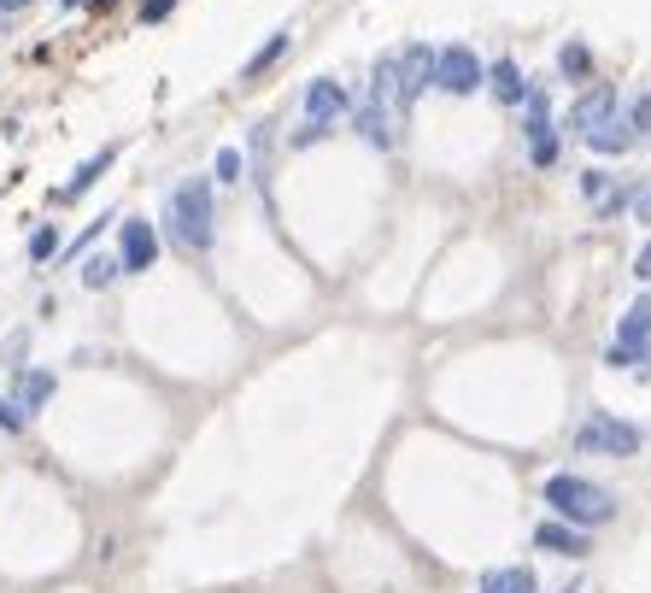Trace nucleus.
<instances>
[{
    "instance_id": "8",
    "label": "nucleus",
    "mask_w": 651,
    "mask_h": 593,
    "mask_svg": "<svg viewBox=\"0 0 651 593\" xmlns=\"http://www.w3.org/2000/svg\"><path fill=\"white\" fill-rule=\"evenodd\" d=\"M435 89L440 94H475L482 89V65L470 47H440L435 54Z\"/></svg>"
},
{
    "instance_id": "2",
    "label": "nucleus",
    "mask_w": 651,
    "mask_h": 593,
    "mask_svg": "<svg viewBox=\"0 0 651 593\" xmlns=\"http://www.w3.org/2000/svg\"><path fill=\"white\" fill-rule=\"evenodd\" d=\"M546 505L563 517V523H575V529H593V523H610L616 517V494L610 488H598L587 477H546Z\"/></svg>"
},
{
    "instance_id": "6",
    "label": "nucleus",
    "mask_w": 651,
    "mask_h": 593,
    "mask_svg": "<svg viewBox=\"0 0 651 593\" xmlns=\"http://www.w3.org/2000/svg\"><path fill=\"white\" fill-rule=\"evenodd\" d=\"M523 130H528V159H535V171H552L558 165V130H552V107H546V89L528 82L523 94Z\"/></svg>"
},
{
    "instance_id": "17",
    "label": "nucleus",
    "mask_w": 651,
    "mask_h": 593,
    "mask_svg": "<svg viewBox=\"0 0 651 593\" xmlns=\"http://www.w3.org/2000/svg\"><path fill=\"white\" fill-rule=\"evenodd\" d=\"M558 65H563V77H570V82H587L593 77V47L587 42H563Z\"/></svg>"
},
{
    "instance_id": "18",
    "label": "nucleus",
    "mask_w": 651,
    "mask_h": 593,
    "mask_svg": "<svg viewBox=\"0 0 651 593\" xmlns=\"http://www.w3.org/2000/svg\"><path fill=\"white\" fill-rule=\"evenodd\" d=\"M106 165H112V147H106V154H94L89 165H77V177H71V182H65V189H59V194H65V200L89 194V189H94V177H100V171H106Z\"/></svg>"
},
{
    "instance_id": "5",
    "label": "nucleus",
    "mask_w": 651,
    "mask_h": 593,
    "mask_svg": "<svg viewBox=\"0 0 651 593\" xmlns=\"http://www.w3.org/2000/svg\"><path fill=\"white\" fill-rule=\"evenodd\" d=\"M640 359H651V294H640L616 324V347L605 353L610 370H640Z\"/></svg>"
},
{
    "instance_id": "25",
    "label": "nucleus",
    "mask_w": 651,
    "mask_h": 593,
    "mask_svg": "<svg viewBox=\"0 0 651 593\" xmlns=\"http://www.w3.org/2000/svg\"><path fill=\"white\" fill-rule=\"evenodd\" d=\"M170 7H177V0H142V24H159Z\"/></svg>"
},
{
    "instance_id": "20",
    "label": "nucleus",
    "mask_w": 651,
    "mask_h": 593,
    "mask_svg": "<svg viewBox=\"0 0 651 593\" xmlns=\"http://www.w3.org/2000/svg\"><path fill=\"white\" fill-rule=\"evenodd\" d=\"M622 118H628L633 142H651V94H633V107H628Z\"/></svg>"
},
{
    "instance_id": "1",
    "label": "nucleus",
    "mask_w": 651,
    "mask_h": 593,
    "mask_svg": "<svg viewBox=\"0 0 651 593\" xmlns=\"http://www.w3.org/2000/svg\"><path fill=\"white\" fill-rule=\"evenodd\" d=\"M170 235L188 253H205L217 242V206H212V182L205 177L177 182V194H170Z\"/></svg>"
},
{
    "instance_id": "3",
    "label": "nucleus",
    "mask_w": 651,
    "mask_h": 593,
    "mask_svg": "<svg viewBox=\"0 0 651 593\" xmlns=\"http://www.w3.org/2000/svg\"><path fill=\"white\" fill-rule=\"evenodd\" d=\"M640 447H646V429H640V423L610 417V412L581 417V429H575V452H598V459H633Z\"/></svg>"
},
{
    "instance_id": "11",
    "label": "nucleus",
    "mask_w": 651,
    "mask_h": 593,
    "mask_svg": "<svg viewBox=\"0 0 651 593\" xmlns=\"http://www.w3.org/2000/svg\"><path fill=\"white\" fill-rule=\"evenodd\" d=\"M581 194L593 200V217H616L622 206H633V194H628V189H616V177H610V171H581Z\"/></svg>"
},
{
    "instance_id": "15",
    "label": "nucleus",
    "mask_w": 651,
    "mask_h": 593,
    "mask_svg": "<svg viewBox=\"0 0 651 593\" xmlns=\"http://www.w3.org/2000/svg\"><path fill=\"white\" fill-rule=\"evenodd\" d=\"M487 82H493V100H500V107H523V94H528V77H523L510 59H500V65H493V71H487Z\"/></svg>"
},
{
    "instance_id": "7",
    "label": "nucleus",
    "mask_w": 651,
    "mask_h": 593,
    "mask_svg": "<svg viewBox=\"0 0 651 593\" xmlns=\"http://www.w3.org/2000/svg\"><path fill=\"white\" fill-rule=\"evenodd\" d=\"M393 82H400V100L411 107L423 89H435V47H423V42H411L393 54Z\"/></svg>"
},
{
    "instance_id": "29",
    "label": "nucleus",
    "mask_w": 651,
    "mask_h": 593,
    "mask_svg": "<svg viewBox=\"0 0 651 593\" xmlns=\"http://www.w3.org/2000/svg\"><path fill=\"white\" fill-rule=\"evenodd\" d=\"M65 7H89V0H65Z\"/></svg>"
},
{
    "instance_id": "26",
    "label": "nucleus",
    "mask_w": 651,
    "mask_h": 593,
    "mask_svg": "<svg viewBox=\"0 0 651 593\" xmlns=\"http://www.w3.org/2000/svg\"><path fill=\"white\" fill-rule=\"evenodd\" d=\"M633 217H640V224L651 230V189H640V194H633Z\"/></svg>"
},
{
    "instance_id": "16",
    "label": "nucleus",
    "mask_w": 651,
    "mask_h": 593,
    "mask_svg": "<svg viewBox=\"0 0 651 593\" xmlns=\"http://www.w3.org/2000/svg\"><path fill=\"white\" fill-rule=\"evenodd\" d=\"M482 593H540V582H535V570H528V564H505V570L482 575Z\"/></svg>"
},
{
    "instance_id": "14",
    "label": "nucleus",
    "mask_w": 651,
    "mask_h": 593,
    "mask_svg": "<svg viewBox=\"0 0 651 593\" xmlns=\"http://www.w3.org/2000/svg\"><path fill=\"white\" fill-rule=\"evenodd\" d=\"M54 400V370H19V388H12V405L30 417V412H42V405Z\"/></svg>"
},
{
    "instance_id": "22",
    "label": "nucleus",
    "mask_w": 651,
    "mask_h": 593,
    "mask_svg": "<svg viewBox=\"0 0 651 593\" xmlns=\"http://www.w3.org/2000/svg\"><path fill=\"white\" fill-rule=\"evenodd\" d=\"M54 247H59V230L54 224H42L36 235H30V259H54Z\"/></svg>"
},
{
    "instance_id": "28",
    "label": "nucleus",
    "mask_w": 651,
    "mask_h": 593,
    "mask_svg": "<svg viewBox=\"0 0 651 593\" xmlns=\"http://www.w3.org/2000/svg\"><path fill=\"white\" fill-rule=\"evenodd\" d=\"M30 7V0H0V12H24Z\"/></svg>"
},
{
    "instance_id": "13",
    "label": "nucleus",
    "mask_w": 651,
    "mask_h": 593,
    "mask_svg": "<svg viewBox=\"0 0 651 593\" xmlns=\"http://www.w3.org/2000/svg\"><path fill=\"white\" fill-rule=\"evenodd\" d=\"M581 142H587L593 154H605V159H610V154H628V147H633V130H628V118H622V112H610L605 124H593L587 135H581Z\"/></svg>"
},
{
    "instance_id": "9",
    "label": "nucleus",
    "mask_w": 651,
    "mask_h": 593,
    "mask_svg": "<svg viewBox=\"0 0 651 593\" xmlns=\"http://www.w3.org/2000/svg\"><path fill=\"white\" fill-rule=\"evenodd\" d=\"M153 259H159V235H153L142 217H124V253H117V265H124L130 277H142V270H153Z\"/></svg>"
},
{
    "instance_id": "10",
    "label": "nucleus",
    "mask_w": 651,
    "mask_h": 593,
    "mask_svg": "<svg viewBox=\"0 0 651 593\" xmlns=\"http://www.w3.org/2000/svg\"><path fill=\"white\" fill-rule=\"evenodd\" d=\"M535 547L540 552H552V558H587L593 552V540H587V529H575V523H540L535 529Z\"/></svg>"
},
{
    "instance_id": "21",
    "label": "nucleus",
    "mask_w": 651,
    "mask_h": 593,
    "mask_svg": "<svg viewBox=\"0 0 651 593\" xmlns=\"http://www.w3.org/2000/svg\"><path fill=\"white\" fill-rule=\"evenodd\" d=\"M117 270H124L117 259H89V265H82V282H89V288H112Z\"/></svg>"
},
{
    "instance_id": "12",
    "label": "nucleus",
    "mask_w": 651,
    "mask_h": 593,
    "mask_svg": "<svg viewBox=\"0 0 651 593\" xmlns=\"http://www.w3.org/2000/svg\"><path fill=\"white\" fill-rule=\"evenodd\" d=\"M610 112H616V89H610V82H598V89H587V94L575 100V112H570V130H575V135H587L593 124H605Z\"/></svg>"
},
{
    "instance_id": "4",
    "label": "nucleus",
    "mask_w": 651,
    "mask_h": 593,
    "mask_svg": "<svg viewBox=\"0 0 651 593\" xmlns=\"http://www.w3.org/2000/svg\"><path fill=\"white\" fill-rule=\"evenodd\" d=\"M352 112V100H347V89H340L335 77H317L312 89H305V130L294 135L300 147H312V142H323V135H329L340 118Z\"/></svg>"
},
{
    "instance_id": "24",
    "label": "nucleus",
    "mask_w": 651,
    "mask_h": 593,
    "mask_svg": "<svg viewBox=\"0 0 651 593\" xmlns=\"http://www.w3.org/2000/svg\"><path fill=\"white\" fill-rule=\"evenodd\" d=\"M0 429H7V435H19V429H24V412H19L12 400H0Z\"/></svg>"
},
{
    "instance_id": "27",
    "label": "nucleus",
    "mask_w": 651,
    "mask_h": 593,
    "mask_svg": "<svg viewBox=\"0 0 651 593\" xmlns=\"http://www.w3.org/2000/svg\"><path fill=\"white\" fill-rule=\"evenodd\" d=\"M633 277L651 282V247H640V259H633Z\"/></svg>"
},
{
    "instance_id": "23",
    "label": "nucleus",
    "mask_w": 651,
    "mask_h": 593,
    "mask_svg": "<svg viewBox=\"0 0 651 593\" xmlns=\"http://www.w3.org/2000/svg\"><path fill=\"white\" fill-rule=\"evenodd\" d=\"M212 171H217V182H235V177H242V154H235V147H224Z\"/></svg>"
},
{
    "instance_id": "19",
    "label": "nucleus",
    "mask_w": 651,
    "mask_h": 593,
    "mask_svg": "<svg viewBox=\"0 0 651 593\" xmlns=\"http://www.w3.org/2000/svg\"><path fill=\"white\" fill-rule=\"evenodd\" d=\"M282 54H288V30H277V36H270V42L259 47V54L247 59V71H242V77H247V82H252V77H265V71H270V65H277Z\"/></svg>"
}]
</instances>
